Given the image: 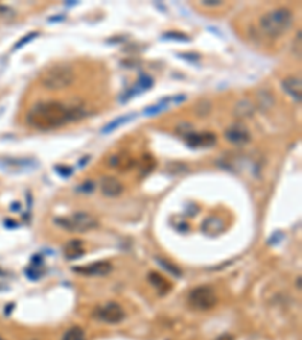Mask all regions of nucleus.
I'll return each instance as SVG.
<instances>
[{
  "label": "nucleus",
  "instance_id": "obj_30",
  "mask_svg": "<svg viewBox=\"0 0 302 340\" xmlns=\"http://www.w3.org/2000/svg\"><path fill=\"white\" fill-rule=\"evenodd\" d=\"M11 210H12V212H17V210H20V204H17V203H12V204H11Z\"/></svg>",
  "mask_w": 302,
  "mask_h": 340
},
{
  "label": "nucleus",
  "instance_id": "obj_31",
  "mask_svg": "<svg viewBox=\"0 0 302 340\" xmlns=\"http://www.w3.org/2000/svg\"><path fill=\"white\" fill-rule=\"evenodd\" d=\"M68 6H74V5H77V2H74V0H71V2L70 3H67Z\"/></svg>",
  "mask_w": 302,
  "mask_h": 340
},
{
  "label": "nucleus",
  "instance_id": "obj_10",
  "mask_svg": "<svg viewBox=\"0 0 302 340\" xmlns=\"http://www.w3.org/2000/svg\"><path fill=\"white\" fill-rule=\"evenodd\" d=\"M153 85H154V80H153L151 76H148V74H145V73H140L138 82L129 89V91H126V94L121 96V103H126V101L132 100V97L148 91V89L153 88Z\"/></svg>",
  "mask_w": 302,
  "mask_h": 340
},
{
  "label": "nucleus",
  "instance_id": "obj_28",
  "mask_svg": "<svg viewBox=\"0 0 302 340\" xmlns=\"http://www.w3.org/2000/svg\"><path fill=\"white\" fill-rule=\"evenodd\" d=\"M216 340H234V337H233L232 334H222V336H219Z\"/></svg>",
  "mask_w": 302,
  "mask_h": 340
},
{
  "label": "nucleus",
  "instance_id": "obj_13",
  "mask_svg": "<svg viewBox=\"0 0 302 340\" xmlns=\"http://www.w3.org/2000/svg\"><path fill=\"white\" fill-rule=\"evenodd\" d=\"M282 89L286 91L295 101H301L302 97V80L299 76H289L282 80Z\"/></svg>",
  "mask_w": 302,
  "mask_h": 340
},
{
  "label": "nucleus",
  "instance_id": "obj_7",
  "mask_svg": "<svg viewBox=\"0 0 302 340\" xmlns=\"http://www.w3.org/2000/svg\"><path fill=\"white\" fill-rule=\"evenodd\" d=\"M94 316H95V319L106 322V324L115 325V324H119V322L126 319V312H124V309L119 306L118 302L111 301V302L103 304V306H98L94 310Z\"/></svg>",
  "mask_w": 302,
  "mask_h": 340
},
{
  "label": "nucleus",
  "instance_id": "obj_33",
  "mask_svg": "<svg viewBox=\"0 0 302 340\" xmlns=\"http://www.w3.org/2000/svg\"><path fill=\"white\" fill-rule=\"evenodd\" d=\"M2 289H3V288H2V286H0V291H2Z\"/></svg>",
  "mask_w": 302,
  "mask_h": 340
},
{
  "label": "nucleus",
  "instance_id": "obj_18",
  "mask_svg": "<svg viewBox=\"0 0 302 340\" xmlns=\"http://www.w3.org/2000/svg\"><path fill=\"white\" fill-rule=\"evenodd\" d=\"M62 340H86L85 331L80 327H71L62 336Z\"/></svg>",
  "mask_w": 302,
  "mask_h": 340
},
{
  "label": "nucleus",
  "instance_id": "obj_19",
  "mask_svg": "<svg viewBox=\"0 0 302 340\" xmlns=\"http://www.w3.org/2000/svg\"><path fill=\"white\" fill-rule=\"evenodd\" d=\"M162 40L165 41H180V43H190V37L182 32H166L162 35Z\"/></svg>",
  "mask_w": 302,
  "mask_h": 340
},
{
  "label": "nucleus",
  "instance_id": "obj_25",
  "mask_svg": "<svg viewBox=\"0 0 302 340\" xmlns=\"http://www.w3.org/2000/svg\"><path fill=\"white\" fill-rule=\"evenodd\" d=\"M179 58H182V59H186V61H189V62H192V64H197V62H200V55H195V53H180V55H177Z\"/></svg>",
  "mask_w": 302,
  "mask_h": 340
},
{
  "label": "nucleus",
  "instance_id": "obj_29",
  "mask_svg": "<svg viewBox=\"0 0 302 340\" xmlns=\"http://www.w3.org/2000/svg\"><path fill=\"white\" fill-rule=\"evenodd\" d=\"M90 159H91L90 156H85V157H83V159L80 160V164H79V167H83V165H86L88 162H90Z\"/></svg>",
  "mask_w": 302,
  "mask_h": 340
},
{
  "label": "nucleus",
  "instance_id": "obj_4",
  "mask_svg": "<svg viewBox=\"0 0 302 340\" xmlns=\"http://www.w3.org/2000/svg\"><path fill=\"white\" fill-rule=\"evenodd\" d=\"M55 224L67 231H73V233H86V231L97 228L98 225L97 219L85 212H76L70 217L55 218Z\"/></svg>",
  "mask_w": 302,
  "mask_h": 340
},
{
  "label": "nucleus",
  "instance_id": "obj_23",
  "mask_svg": "<svg viewBox=\"0 0 302 340\" xmlns=\"http://www.w3.org/2000/svg\"><path fill=\"white\" fill-rule=\"evenodd\" d=\"M94 188H95V185H94L93 180H86V182H83L80 186H77L76 191H77V192H83V194H91V192L94 191Z\"/></svg>",
  "mask_w": 302,
  "mask_h": 340
},
{
  "label": "nucleus",
  "instance_id": "obj_26",
  "mask_svg": "<svg viewBox=\"0 0 302 340\" xmlns=\"http://www.w3.org/2000/svg\"><path fill=\"white\" fill-rule=\"evenodd\" d=\"M201 5L206 6V8H219V6H222L224 3L221 2V0H203Z\"/></svg>",
  "mask_w": 302,
  "mask_h": 340
},
{
  "label": "nucleus",
  "instance_id": "obj_11",
  "mask_svg": "<svg viewBox=\"0 0 302 340\" xmlns=\"http://www.w3.org/2000/svg\"><path fill=\"white\" fill-rule=\"evenodd\" d=\"M112 271V265L109 262H94L91 265H86V266H76L74 267V272L86 275V277H104L108 275Z\"/></svg>",
  "mask_w": 302,
  "mask_h": 340
},
{
  "label": "nucleus",
  "instance_id": "obj_16",
  "mask_svg": "<svg viewBox=\"0 0 302 340\" xmlns=\"http://www.w3.org/2000/svg\"><path fill=\"white\" fill-rule=\"evenodd\" d=\"M148 281L151 283L153 288L161 295H165V293H168L171 291V283L165 277H162L161 274H157V272H150L148 274Z\"/></svg>",
  "mask_w": 302,
  "mask_h": 340
},
{
  "label": "nucleus",
  "instance_id": "obj_21",
  "mask_svg": "<svg viewBox=\"0 0 302 340\" xmlns=\"http://www.w3.org/2000/svg\"><path fill=\"white\" fill-rule=\"evenodd\" d=\"M210 225V228H206L204 231L206 233H210V231L213 230V231H219L222 230V222H221V219H218V218H207L206 219V222L203 224V227H209Z\"/></svg>",
  "mask_w": 302,
  "mask_h": 340
},
{
  "label": "nucleus",
  "instance_id": "obj_27",
  "mask_svg": "<svg viewBox=\"0 0 302 340\" xmlns=\"http://www.w3.org/2000/svg\"><path fill=\"white\" fill-rule=\"evenodd\" d=\"M0 17H14V11L6 6H0Z\"/></svg>",
  "mask_w": 302,
  "mask_h": 340
},
{
  "label": "nucleus",
  "instance_id": "obj_20",
  "mask_svg": "<svg viewBox=\"0 0 302 340\" xmlns=\"http://www.w3.org/2000/svg\"><path fill=\"white\" fill-rule=\"evenodd\" d=\"M40 35V32H37V30H33V32H30V33H26L23 38H20L19 41H17L15 44H14V47H12V51H17V50H20L22 47H24L27 43H30V41H33L35 38H37Z\"/></svg>",
  "mask_w": 302,
  "mask_h": 340
},
{
  "label": "nucleus",
  "instance_id": "obj_1",
  "mask_svg": "<svg viewBox=\"0 0 302 340\" xmlns=\"http://www.w3.org/2000/svg\"><path fill=\"white\" fill-rule=\"evenodd\" d=\"M86 115L88 111L80 104H67L62 101L50 100L33 104L26 114V122L33 129L47 132L79 121Z\"/></svg>",
  "mask_w": 302,
  "mask_h": 340
},
{
  "label": "nucleus",
  "instance_id": "obj_2",
  "mask_svg": "<svg viewBox=\"0 0 302 340\" xmlns=\"http://www.w3.org/2000/svg\"><path fill=\"white\" fill-rule=\"evenodd\" d=\"M293 24V14L289 8H275L260 19V29L269 38H279L287 33Z\"/></svg>",
  "mask_w": 302,
  "mask_h": 340
},
{
  "label": "nucleus",
  "instance_id": "obj_6",
  "mask_svg": "<svg viewBox=\"0 0 302 340\" xmlns=\"http://www.w3.org/2000/svg\"><path fill=\"white\" fill-rule=\"evenodd\" d=\"M40 167V162L33 157H0V170L8 174L32 172Z\"/></svg>",
  "mask_w": 302,
  "mask_h": 340
},
{
  "label": "nucleus",
  "instance_id": "obj_9",
  "mask_svg": "<svg viewBox=\"0 0 302 340\" xmlns=\"http://www.w3.org/2000/svg\"><path fill=\"white\" fill-rule=\"evenodd\" d=\"M225 139L234 146H243L251 141V133L243 124L239 122V124H233L232 127H228L225 130Z\"/></svg>",
  "mask_w": 302,
  "mask_h": 340
},
{
  "label": "nucleus",
  "instance_id": "obj_17",
  "mask_svg": "<svg viewBox=\"0 0 302 340\" xmlns=\"http://www.w3.org/2000/svg\"><path fill=\"white\" fill-rule=\"evenodd\" d=\"M133 118H136V114L122 115V117H119V118H116V120H114V121H111V122L106 124V126L101 129V133H103V135H109V133H112L114 130H116L118 127L124 126L126 122H130Z\"/></svg>",
  "mask_w": 302,
  "mask_h": 340
},
{
  "label": "nucleus",
  "instance_id": "obj_8",
  "mask_svg": "<svg viewBox=\"0 0 302 340\" xmlns=\"http://www.w3.org/2000/svg\"><path fill=\"white\" fill-rule=\"evenodd\" d=\"M185 139L190 148H210L218 142V138L213 132H186Z\"/></svg>",
  "mask_w": 302,
  "mask_h": 340
},
{
  "label": "nucleus",
  "instance_id": "obj_15",
  "mask_svg": "<svg viewBox=\"0 0 302 340\" xmlns=\"http://www.w3.org/2000/svg\"><path fill=\"white\" fill-rule=\"evenodd\" d=\"M85 254V248L80 241H70L64 245V256L67 260H76Z\"/></svg>",
  "mask_w": 302,
  "mask_h": 340
},
{
  "label": "nucleus",
  "instance_id": "obj_12",
  "mask_svg": "<svg viewBox=\"0 0 302 340\" xmlns=\"http://www.w3.org/2000/svg\"><path fill=\"white\" fill-rule=\"evenodd\" d=\"M124 192L122 183L112 175H106L101 178V194L108 198H115Z\"/></svg>",
  "mask_w": 302,
  "mask_h": 340
},
{
  "label": "nucleus",
  "instance_id": "obj_3",
  "mask_svg": "<svg viewBox=\"0 0 302 340\" xmlns=\"http://www.w3.org/2000/svg\"><path fill=\"white\" fill-rule=\"evenodd\" d=\"M76 80V71L70 64H56L50 67L41 77V83L48 91H62Z\"/></svg>",
  "mask_w": 302,
  "mask_h": 340
},
{
  "label": "nucleus",
  "instance_id": "obj_14",
  "mask_svg": "<svg viewBox=\"0 0 302 340\" xmlns=\"http://www.w3.org/2000/svg\"><path fill=\"white\" fill-rule=\"evenodd\" d=\"M186 100V96H177V97H165L163 100H161L159 101L157 104H154V106H150V107H147V109L144 111V115H147V117H153V115H157V114H161V112H165L168 107H169V104L171 103H182V101H185Z\"/></svg>",
  "mask_w": 302,
  "mask_h": 340
},
{
  "label": "nucleus",
  "instance_id": "obj_5",
  "mask_svg": "<svg viewBox=\"0 0 302 340\" xmlns=\"http://www.w3.org/2000/svg\"><path fill=\"white\" fill-rule=\"evenodd\" d=\"M189 306L195 310L206 312L213 309L218 304L216 292L213 291L210 286H198L190 291L189 293Z\"/></svg>",
  "mask_w": 302,
  "mask_h": 340
},
{
  "label": "nucleus",
  "instance_id": "obj_32",
  "mask_svg": "<svg viewBox=\"0 0 302 340\" xmlns=\"http://www.w3.org/2000/svg\"><path fill=\"white\" fill-rule=\"evenodd\" d=\"M0 340H5V339H3V337H2V336H0Z\"/></svg>",
  "mask_w": 302,
  "mask_h": 340
},
{
  "label": "nucleus",
  "instance_id": "obj_24",
  "mask_svg": "<svg viewBox=\"0 0 302 340\" xmlns=\"http://www.w3.org/2000/svg\"><path fill=\"white\" fill-rule=\"evenodd\" d=\"M55 171H56V174H59L61 177H71V175H73V168H71V167H65V165H56L55 167Z\"/></svg>",
  "mask_w": 302,
  "mask_h": 340
},
{
  "label": "nucleus",
  "instance_id": "obj_22",
  "mask_svg": "<svg viewBox=\"0 0 302 340\" xmlns=\"http://www.w3.org/2000/svg\"><path fill=\"white\" fill-rule=\"evenodd\" d=\"M156 262L161 265V266H163L165 269L168 271V272H171L172 275H175V277H182V271L179 269V267H177L175 265H172V263H169L168 260H165V259H156Z\"/></svg>",
  "mask_w": 302,
  "mask_h": 340
}]
</instances>
